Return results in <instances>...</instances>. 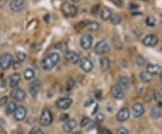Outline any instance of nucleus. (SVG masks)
Wrapping results in <instances>:
<instances>
[{"label": "nucleus", "instance_id": "nucleus-9", "mask_svg": "<svg viewBox=\"0 0 162 134\" xmlns=\"http://www.w3.org/2000/svg\"><path fill=\"white\" fill-rule=\"evenodd\" d=\"M93 43V37L90 34H84L80 38V46L84 50H88L91 48Z\"/></svg>", "mask_w": 162, "mask_h": 134}, {"label": "nucleus", "instance_id": "nucleus-3", "mask_svg": "<svg viewBox=\"0 0 162 134\" xmlns=\"http://www.w3.org/2000/svg\"><path fill=\"white\" fill-rule=\"evenodd\" d=\"M13 63V56L10 53H3L0 55V68L3 70L8 69Z\"/></svg>", "mask_w": 162, "mask_h": 134}, {"label": "nucleus", "instance_id": "nucleus-17", "mask_svg": "<svg viewBox=\"0 0 162 134\" xmlns=\"http://www.w3.org/2000/svg\"><path fill=\"white\" fill-rule=\"evenodd\" d=\"M77 125V123L75 119H69L65 123V124L63 125V131L67 133H69L76 128Z\"/></svg>", "mask_w": 162, "mask_h": 134}, {"label": "nucleus", "instance_id": "nucleus-51", "mask_svg": "<svg viewBox=\"0 0 162 134\" xmlns=\"http://www.w3.org/2000/svg\"><path fill=\"white\" fill-rule=\"evenodd\" d=\"M160 81H161V83H162V72H161V74H160Z\"/></svg>", "mask_w": 162, "mask_h": 134}, {"label": "nucleus", "instance_id": "nucleus-2", "mask_svg": "<svg viewBox=\"0 0 162 134\" xmlns=\"http://www.w3.org/2000/svg\"><path fill=\"white\" fill-rule=\"evenodd\" d=\"M61 11H62V14L68 18L75 17L77 14V8L76 7V6L70 3H64L61 6Z\"/></svg>", "mask_w": 162, "mask_h": 134}, {"label": "nucleus", "instance_id": "nucleus-12", "mask_svg": "<svg viewBox=\"0 0 162 134\" xmlns=\"http://www.w3.org/2000/svg\"><path fill=\"white\" fill-rule=\"evenodd\" d=\"M130 115H131L130 110H129L128 108H126V107H124V108H122V109L117 113V115H116V120H117L118 122L123 123V122L127 121V120L130 118Z\"/></svg>", "mask_w": 162, "mask_h": 134}, {"label": "nucleus", "instance_id": "nucleus-36", "mask_svg": "<svg viewBox=\"0 0 162 134\" xmlns=\"http://www.w3.org/2000/svg\"><path fill=\"white\" fill-rule=\"evenodd\" d=\"M104 120H105V116L102 115V114H98V115H96V117H95V122H96V123H103L104 122Z\"/></svg>", "mask_w": 162, "mask_h": 134}, {"label": "nucleus", "instance_id": "nucleus-21", "mask_svg": "<svg viewBox=\"0 0 162 134\" xmlns=\"http://www.w3.org/2000/svg\"><path fill=\"white\" fill-rule=\"evenodd\" d=\"M117 85L120 86L123 89H126L130 86V80L126 77H120L117 80Z\"/></svg>", "mask_w": 162, "mask_h": 134}, {"label": "nucleus", "instance_id": "nucleus-50", "mask_svg": "<svg viewBox=\"0 0 162 134\" xmlns=\"http://www.w3.org/2000/svg\"><path fill=\"white\" fill-rule=\"evenodd\" d=\"M72 2H74V3H77V2H78V1H80V0H71Z\"/></svg>", "mask_w": 162, "mask_h": 134}, {"label": "nucleus", "instance_id": "nucleus-26", "mask_svg": "<svg viewBox=\"0 0 162 134\" xmlns=\"http://www.w3.org/2000/svg\"><path fill=\"white\" fill-rule=\"evenodd\" d=\"M86 29L90 32H96L99 27H100V24L97 23V22H89V23H86Z\"/></svg>", "mask_w": 162, "mask_h": 134}, {"label": "nucleus", "instance_id": "nucleus-45", "mask_svg": "<svg viewBox=\"0 0 162 134\" xmlns=\"http://www.w3.org/2000/svg\"><path fill=\"white\" fill-rule=\"evenodd\" d=\"M94 102H93V100L92 99H87L86 102H85V104H84V106L87 107V106H90L92 104H93Z\"/></svg>", "mask_w": 162, "mask_h": 134}, {"label": "nucleus", "instance_id": "nucleus-47", "mask_svg": "<svg viewBox=\"0 0 162 134\" xmlns=\"http://www.w3.org/2000/svg\"><path fill=\"white\" fill-rule=\"evenodd\" d=\"M13 134H25V133H24V132L22 131V130H15V131L13 132Z\"/></svg>", "mask_w": 162, "mask_h": 134}, {"label": "nucleus", "instance_id": "nucleus-28", "mask_svg": "<svg viewBox=\"0 0 162 134\" xmlns=\"http://www.w3.org/2000/svg\"><path fill=\"white\" fill-rule=\"evenodd\" d=\"M35 76V72L33 68H26L24 70V79L26 80H31L33 79Z\"/></svg>", "mask_w": 162, "mask_h": 134}, {"label": "nucleus", "instance_id": "nucleus-14", "mask_svg": "<svg viewBox=\"0 0 162 134\" xmlns=\"http://www.w3.org/2000/svg\"><path fill=\"white\" fill-rule=\"evenodd\" d=\"M142 43L147 47H154L158 43V37L154 34H149L143 38Z\"/></svg>", "mask_w": 162, "mask_h": 134}, {"label": "nucleus", "instance_id": "nucleus-16", "mask_svg": "<svg viewBox=\"0 0 162 134\" xmlns=\"http://www.w3.org/2000/svg\"><path fill=\"white\" fill-rule=\"evenodd\" d=\"M65 59L71 64H77L79 61V56L75 51L68 50L65 53Z\"/></svg>", "mask_w": 162, "mask_h": 134}, {"label": "nucleus", "instance_id": "nucleus-1", "mask_svg": "<svg viewBox=\"0 0 162 134\" xmlns=\"http://www.w3.org/2000/svg\"><path fill=\"white\" fill-rule=\"evenodd\" d=\"M59 55L57 52H51L46 55L43 58V59L42 60V68L45 71L47 70H50L51 68L55 67L58 64V62L59 61Z\"/></svg>", "mask_w": 162, "mask_h": 134}, {"label": "nucleus", "instance_id": "nucleus-52", "mask_svg": "<svg viewBox=\"0 0 162 134\" xmlns=\"http://www.w3.org/2000/svg\"><path fill=\"white\" fill-rule=\"evenodd\" d=\"M72 134H81V132H74V133Z\"/></svg>", "mask_w": 162, "mask_h": 134}, {"label": "nucleus", "instance_id": "nucleus-18", "mask_svg": "<svg viewBox=\"0 0 162 134\" xmlns=\"http://www.w3.org/2000/svg\"><path fill=\"white\" fill-rule=\"evenodd\" d=\"M144 114V107L142 104H134L133 106V115L135 118H139Z\"/></svg>", "mask_w": 162, "mask_h": 134}, {"label": "nucleus", "instance_id": "nucleus-40", "mask_svg": "<svg viewBox=\"0 0 162 134\" xmlns=\"http://www.w3.org/2000/svg\"><path fill=\"white\" fill-rule=\"evenodd\" d=\"M111 1L115 4V6H119V7H122L124 4V0H111Z\"/></svg>", "mask_w": 162, "mask_h": 134}, {"label": "nucleus", "instance_id": "nucleus-13", "mask_svg": "<svg viewBox=\"0 0 162 134\" xmlns=\"http://www.w3.org/2000/svg\"><path fill=\"white\" fill-rule=\"evenodd\" d=\"M11 97L15 100V101H23L25 98V92L21 89V88H15L13 89V91L10 94Z\"/></svg>", "mask_w": 162, "mask_h": 134}, {"label": "nucleus", "instance_id": "nucleus-4", "mask_svg": "<svg viewBox=\"0 0 162 134\" xmlns=\"http://www.w3.org/2000/svg\"><path fill=\"white\" fill-rule=\"evenodd\" d=\"M94 50L96 54L98 55H102V54H106L110 51V46L107 43V41L105 40H102L99 42L96 43V45L94 48Z\"/></svg>", "mask_w": 162, "mask_h": 134}, {"label": "nucleus", "instance_id": "nucleus-32", "mask_svg": "<svg viewBox=\"0 0 162 134\" xmlns=\"http://www.w3.org/2000/svg\"><path fill=\"white\" fill-rule=\"evenodd\" d=\"M136 64L139 66H144L146 64V59L142 56H138L136 58Z\"/></svg>", "mask_w": 162, "mask_h": 134}, {"label": "nucleus", "instance_id": "nucleus-7", "mask_svg": "<svg viewBox=\"0 0 162 134\" xmlns=\"http://www.w3.org/2000/svg\"><path fill=\"white\" fill-rule=\"evenodd\" d=\"M72 105V99L68 98V97H62V98H59L56 101V106L59 110H67Z\"/></svg>", "mask_w": 162, "mask_h": 134}, {"label": "nucleus", "instance_id": "nucleus-30", "mask_svg": "<svg viewBox=\"0 0 162 134\" xmlns=\"http://www.w3.org/2000/svg\"><path fill=\"white\" fill-rule=\"evenodd\" d=\"M146 24L150 27H154L156 25V20L152 16H148L146 18Z\"/></svg>", "mask_w": 162, "mask_h": 134}, {"label": "nucleus", "instance_id": "nucleus-34", "mask_svg": "<svg viewBox=\"0 0 162 134\" xmlns=\"http://www.w3.org/2000/svg\"><path fill=\"white\" fill-rule=\"evenodd\" d=\"M29 134H44L43 132L42 131V129H40L38 127H33L31 131Z\"/></svg>", "mask_w": 162, "mask_h": 134}, {"label": "nucleus", "instance_id": "nucleus-27", "mask_svg": "<svg viewBox=\"0 0 162 134\" xmlns=\"http://www.w3.org/2000/svg\"><path fill=\"white\" fill-rule=\"evenodd\" d=\"M100 65H101V68L104 70V71H106L109 69L110 67V60L108 58H102L100 59Z\"/></svg>", "mask_w": 162, "mask_h": 134}, {"label": "nucleus", "instance_id": "nucleus-39", "mask_svg": "<svg viewBox=\"0 0 162 134\" xmlns=\"http://www.w3.org/2000/svg\"><path fill=\"white\" fill-rule=\"evenodd\" d=\"M99 10H100V5H95L91 8V14L92 15H95V14H97L99 12Z\"/></svg>", "mask_w": 162, "mask_h": 134}, {"label": "nucleus", "instance_id": "nucleus-15", "mask_svg": "<svg viewBox=\"0 0 162 134\" xmlns=\"http://www.w3.org/2000/svg\"><path fill=\"white\" fill-rule=\"evenodd\" d=\"M40 87H41V82H40V80L36 79L33 82H32L30 84V86H29V92H30L31 96H33V97H36L37 95H38Z\"/></svg>", "mask_w": 162, "mask_h": 134}, {"label": "nucleus", "instance_id": "nucleus-43", "mask_svg": "<svg viewBox=\"0 0 162 134\" xmlns=\"http://www.w3.org/2000/svg\"><path fill=\"white\" fill-rule=\"evenodd\" d=\"M95 96L96 99H98V100H101L102 99V91L101 90H97V91H95Z\"/></svg>", "mask_w": 162, "mask_h": 134}, {"label": "nucleus", "instance_id": "nucleus-46", "mask_svg": "<svg viewBox=\"0 0 162 134\" xmlns=\"http://www.w3.org/2000/svg\"><path fill=\"white\" fill-rule=\"evenodd\" d=\"M138 7H139V6H137L136 4H130V6H129V8L131 10L137 9Z\"/></svg>", "mask_w": 162, "mask_h": 134}, {"label": "nucleus", "instance_id": "nucleus-11", "mask_svg": "<svg viewBox=\"0 0 162 134\" xmlns=\"http://www.w3.org/2000/svg\"><path fill=\"white\" fill-rule=\"evenodd\" d=\"M26 115H27V110L24 106H19L16 108V110L14 113V118L15 121L21 122V121L24 120V118L26 117Z\"/></svg>", "mask_w": 162, "mask_h": 134}, {"label": "nucleus", "instance_id": "nucleus-37", "mask_svg": "<svg viewBox=\"0 0 162 134\" xmlns=\"http://www.w3.org/2000/svg\"><path fill=\"white\" fill-rule=\"evenodd\" d=\"M7 103H8V97L7 96H2L0 98V106H7Z\"/></svg>", "mask_w": 162, "mask_h": 134}, {"label": "nucleus", "instance_id": "nucleus-24", "mask_svg": "<svg viewBox=\"0 0 162 134\" xmlns=\"http://www.w3.org/2000/svg\"><path fill=\"white\" fill-rule=\"evenodd\" d=\"M151 78H152V75L150 74L149 72L147 71H142L140 73V79L142 81L143 83H149L151 81Z\"/></svg>", "mask_w": 162, "mask_h": 134}, {"label": "nucleus", "instance_id": "nucleus-8", "mask_svg": "<svg viewBox=\"0 0 162 134\" xmlns=\"http://www.w3.org/2000/svg\"><path fill=\"white\" fill-rule=\"evenodd\" d=\"M24 6H25V0H11L9 4L10 9L15 13L21 12L24 8Z\"/></svg>", "mask_w": 162, "mask_h": 134}, {"label": "nucleus", "instance_id": "nucleus-20", "mask_svg": "<svg viewBox=\"0 0 162 134\" xmlns=\"http://www.w3.org/2000/svg\"><path fill=\"white\" fill-rule=\"evenodd\" d=\"M20 80H21V77L18 73H15L13 74L11 77H10V80H9V86L11 87H15L19 84Z\"/></svg>", "mask_w": 162, "mask_h": 134}, {"label": "nucleus", "instance_id": "nucleus-42", "mask_svg": "<svg viewBox=\"0 0 162 134\" xmlns=\"http://www.w3.org/2000/svg\"><path fill=\"white\" fill-rule=\"evenodd\" d=\"M59 120L62 121V122H67L68 120H69L68 115L65 114V113H63L62 115H60V116H59Z\"/></svg>", "mask_w": 162, "mask_h": 134}, {"label": "nucleus", "instance_id": "nucleus-33", "mask_svg": "<svg viewBox=\"0 0 162 134\" xmlns=\"http://www.w3.org/2000/svg\"><path fill=\"white\" fill-rule=\"evenodd\" d=\"M75 84H76L75 80H74L73 78H69V79L68 80V82H67V89H68V90H71V89L73 88V86H75Z\"/></svg>", "mask_w": 162, "mask_h": 134}, {"label": "nucleus", "instance_id": "nucleus-41", "mask_svg": "<svg viewBox=\"0 0 162 134\" xmlns=\"http://www.w3.org/2000/svg\"><path fill=\"white\" fill-rule=\"evenodd\" d=\"M67 47V44L65 42H59V43H57L55 45V49H58V50H63Z\"/></svg>", "mask_w": 162, "mask_h": 134}, {"label": "nucleus", "instance_id": "nucleus-31", "mask_svg": "<svg viewBox=\"0 0 162 134\" xmlns=\"http://www.w3.org/2000/svg\"><path fill=\"white\" fill-rule=\"evenodd\" d=\"M16 58H17L18 62L21 63V62H23L26 58V55L23 51H18V52H16Z\"/></svg>", "mask_w": 162, "mask_h": 134}, {"label": "nucleus", "instance_id": "nucleus-19", "mask_svg": "<svg viewBox=\"0 0 162 134\" xmlns=\"http://www.w3.org/2000/svg\"><path fill=\"white\" fill-rule=\"evenodd\" d=\"M162 71V67L157 64H149L147 66V72L151 75H159Z\"/></svg>", "mask_w": 162, "mask_h": 134}, {"label": "nucleus", "instance_id": "nucleus-6", "mask_svg": "<svg viewBox=\"0 0 162 134\" xmlns=\"http://www.w3.org/2000/svg\"><path fill=\"white\" fill-rule=\"evenodd\" d=\"M78 62H79V66L81 67V69H82L83 71L86 72V73L90 72V71L93 69V67H94V64H93L92 60H91L89 58H81L79 59Z\"/></svg>", "mask_w": 162, "mask_h": 134}, {"label": "nucleus", "instance_id": "nucleus-35", "mask_svg": "<svg viewBox=\"0 0 162 134\" xmlns=\"http://www.w3.org/2000/svg\"><path fill=\"white\" fill-rule=\"evenodd\" d=\"M89 122H90V120H89L88 117H84V118L81 120V122H80V126H81L82 128L86 127V126L88 125V123H89Z\"/></svg>", "mask_w": 162, "mask_h": 134}, {"label": "nucleus", "instance_id": "nucleus-10", "mask_svg": "<svg viewBox=\"0 0 162 134\" xmlns=\"http://www.w3.org/2000/svg\"><path fill=\"white\" fill-rule=\"evenodd\" d=\"M111 94L117 100L124 99V96H125L124 89L120 86H118V85H115V86H112V88H111Z\"/></svg>", "mask_w": 162, "mask_h": 134}, {"label": "nucleus", "instance_id": "nucleus-44", "mask_svg": "<svg viewBox=\"0 0 162 134\" xmlns=\"http://www.w3.org/2000/svg\"><path fill=\"white\" fill-rule=\"evenodd\" d=\"M98 134H112V132L109 130H107V129H102V130L99 131Z\"/></svg>", "mask_w": 162, "mask_h": 134}, {"label": "nucleus", "instance_id": "nucleus-5", "mask_svg": "<svg viewBox=\"0 0 162 134\" xmlns=\"http://www.w3.org/2000/svg\"><path fill=\"white\" fill-rule=\"evenodd\" d=\"M52 114L49 109H44L40 116V123L42 126H49L52 123Z\"/></svg>", "mask_w": 162, "mask_h": 134}, {"label": "nucleus", "instance_id": "nucleus-25", "mask_svg": "<svg viewBox=\"0 0 162 134\" xmlns=\"http://www.w3.org/2000/svg\"><path fill=\"white\" fill-rule=\"evenodd\" d=\"M162 115V111L161 108L160 106H155L153 107L151 111V116L152 117L153 119H158L160 118Z\"/></svg>", "mask_w": 162, "mask_h": 134}, {"label": "nucleus", "instance_id": "nucleus-48", "mask_svg": "<svg viewBox=\"0 0 162 134\" xmlns=\"http://www.w3.org/2000/svg\"><path fill=\"white\" fill-rule=\"evenodd\" d=\"M7 0H0V7L4 6L7 4Z\"/></svg>", "mask_w": 162, "mask_h": 134}, {"label": "nucleus", "instance_id": "nucleus-49", "mask_svg": "<svg viewBox=\"0 0 162 134\" xmlns=\"http://www.w3.org/2000/svg\"><path fill=\"white\" fill-rule=\"evenodd\" d=\"M157 96H159L160 99H162V88L160 89V91H158V92H157Z\"/></svg>", "mask_w": 162, "mask_h": 134}, {"label": "nucleus", "instance_id": "nucleus-22", "mask_svg": "<svg viewBox=\"0 0 162 134\" xmlns=\"http://www.w3.org/2000/svg\"><path fill=\"white\" fill-rule=\"evenodd\" d=\"M112 15H113L112 10L110 9V8H107V7H105V8H104V9L102 10L101 15H100L101 19L104 20V21L109 20L111 17H112Z\"/></svg>", "mask_w": 162, "mask_h": 134}, {"label": "nucleus", "instance_id": "nucleus-29", "mask_svg": "<svg viewBox=\"0 0 162 134\" xmlns=\"http://www.w3.org/2000/svg\"><path fill=\"white\" fill-rule=\"evenodd\" d=\"M110 19H111V23L113 24H115V25L119 24L122 22V18H121V16L119 15H113Z\"/></svg>", "mask_w": 162, "mask_h": 134}, {"label": "nucleus", "instance_id": "nucleus-38", "mask_svg": "<svg viewBox=\"0 0 162 134\" xmlns=\"http://www.w3.org/2000/svg\"><path fill=\"white\" fill-rule=\"evenodd\" d=\"M115 134H129L127 129H125L124 127H120L119 129H117Z\"/></svg>", "mask_w": 162, "mask_h": 134}, {"label": "nucleus", "instance_id": "nucleus-23", "mask_svg": "<svg viewBox=\"0 0 162 134\" xmlns=\"http://www.w3.org/2000/svg\"><path fill=\"white\" fill-rule=\"evenodd\" d=\"M17 106H16V104L15 102H9L7 103V105L6 106V114L7 115H13L15 113V111L16 110Z\"/></svg>", "mask_w": 162, "mask_h": 134}]
</instances>
